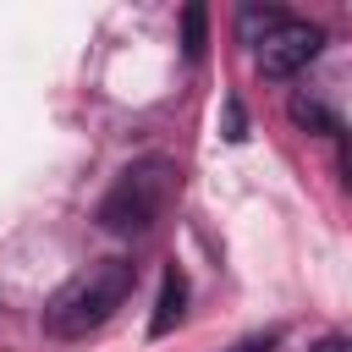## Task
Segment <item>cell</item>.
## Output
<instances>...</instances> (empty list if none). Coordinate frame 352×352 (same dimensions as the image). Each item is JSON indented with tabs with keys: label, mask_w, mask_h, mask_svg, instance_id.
Wrapping results in <instances>:
<instances>
[{
	"label": "cell",
	"mask_w": 352,
	"mask_h": 352,
	"mask_svg": "<svg viewBox=\"0 0 352 352\" xmlns=\"http://www.w3.org/2000/svg\"><path fill=\"white\" fill-rule=\"evenodd\" d=\"M138 286V264L132 258H99L88 270H77L50 302H44V330L60 341H77L88 330H99Z\"/></svg>",
	"instance_id": "1"
},
{
	"label": "cell",
	"mask_w": 352,
	"mask_h": 352,
	"mask_svg": "<svg viewBox=\"0 0 352 352\" xmlns=\"http://www.w3.org/2000/svg\"><path fill=\"white\" fill-rule=\"evenodd\" d=\"M170 198H176V165L170 160H138L99 198V226L110 236H143L165 220Z\"/></svg>",
	"instance_id": "2"
},
{
	"label": "cell",
	"mask_w": 352,
	"mask_h": 352,
	"mask_svg": "<svg viewBox=\"0 0 352 352\" xmlns=\"http://www.w3.org/2000/svg\"><path fill=\"white\" fill-rule=\"evenodd\" d=\"M319 50H324V33L308 28V22H297V16H286V11L253 38V60H258L264 77H297Z\"/></svg>",
	"instance_id": "3"
},
{
	"label": "cell",
	"mask_w": 352,
	"mask_h": 352,
	"mask_svg": "<svg viewBox=\"0 0 352 352\" xmlns=\"http://www.w3.org/2000/svg\"><path fill=\"white\" fill-rule=\"evenodd\" d=\"M187 314V275L170 264L165 280H160V302H154V319H148V336H170Z\"/></svg>",
	"instance_id": "4"
},
{
	"label": "cell",
	"mask_w": 352,
	"mask_h": 352,
	"mask_svg": "<svg viewBox=\"0 0 352 352\" xmlns=\"http://www.w3.org/2000/svg\"><path fill=\"white\" fill-rule=\"evenodd\" d=\"M292 121H297V126H314V132H324V138H336V132H341V121H336L319 99H308V94H297V99H292Z\"/></svg>",
	"instance_id": "5"
},
{
	"label": "cell",
	"mask_w": 352,
	"mask_h": 352,
	"mask_svg": "<svg viewBox=\"0 0 352 352\" xmlns=\"http://www.w3.org/2000/svg\"><path fill=\"white\" fill-rule=\"evenodd\" d=\"M182 33H187V55L198 60L204 44H209V38H204V6H187V11H182Z\"/></svg>",
	"instance_id": "6"
},
{
	"label": "cell",
	"mask_w": 352,
	"mask_h": 352,
	"mask_svg": "<svg viewBox=\"0 0 352 352\" xmlns=\"http://www.w3.org/2000/svg\"><path fill=\"white\" fill-rule=\"evenodd\" d=\"M226 138H231V143H242V138H248V132H242V104H236V99L226 104Z\"/></svg>",
	"instance_id": "7"
},
{
	"label": "cell",
	"mask_w": 352,
	"mask_h": 352,
	"mask_svg": "<svg viewBox=\"0 0 352 352\" xmlns=\"http://www.w3.org/2000/svg\"><path fill=\"white\" fill-rule=\"evenodd\" d=\"M270 346H275V330H270V336H248V341H236L231 352H270Z\"/></svg>",
	"instance_id": "8"
},
{
	"label": "cell",
	"mask_w": 352,
	"mask_h": 352,
	"mask_svg": "<svg viewBox=\"0 0 352 352\" xmlns=\"http://www.w3.org/2000/svg\"><path fill=\"white\" fill-rule=\"evenodd\" d=\"M308 352H352V341H346V336H324V341H314Z\"/></svg>",
	"instance_id": "9"
}]
</instances>
